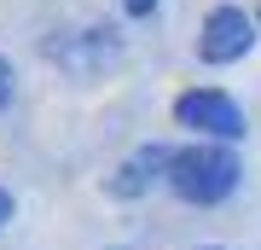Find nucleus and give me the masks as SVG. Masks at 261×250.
Listing matches in <instances>:
<instances>
[{
  "label": "nucleus",
  "mask_w": 261,
  "mask_h": 250,
  "mask_svg": "<svg viewBox=\"0 0 261 250\" xmlns=\"http://www.w3.org/2000/svg\"><path fill=\"white\" fill-rule=\"evenodd\" d=\"M168 186H174L186 204H221V198L238 186V157L226 146H215V140H197V146L174 151Z\"/></svg>",
  "instance_id": "obj_1"
},
{
  "label": "nucleus",
  "mask_w": 261,
  "mask_h": 250,
  "mask_svg": "<svg viewBox=\"0 0 261 250\" xmlns=\"http://www.w3.org/2000/svg\"><path fill=\"white\" fill-rule=\"evenodd\" d=\"M12 221V192H0V227Z\"/></svg>",
  "instance_id": "obj_8"
},
{
  "label": "nucleus",
  "mask_w": 261,
  "mask_h": 250,
  "mask_svg": "<svg viewBox=\"0 0 261 250\" xmlns=\"http://www.w3.org/2000/svg\"><path fill=\"white\" fill-rule=\"evenodd\" d=\"M6 105H12V64L0 58V111H6Z\"/></svg>",
  "instance_id": "obj_6"
},
{
  "label": "nucleus",
  "mask_w": 261,
  "mask_h": 250,
  "mask_svg": "<svg viewBox=\"0 0 261 250\" xmlns=\"http://www.w3.org/2000/svg\"><path fill=\"white\" fill-rule=\"evenodd\" d=\"M174 122H180V128H197L203 140H215V146H226V140L244 134L238 99H232V93H221V87H192V93H180Z\"/></svg>",
  "instance_id": "obj_2"
},
{
  "label": "nucleus",
  "mask_w": 261,
  "mask_h": 250,
  "mask_svg": "<svg viewBox=\"0 0 261 250\" xmlns=\"http://www.w3.org/2000/svg\"><path fill=\"white\" fill-rule=\"evenodd\" d=\"M122 6H128L134 18H151V12H157V0H122Z\"/></svg>",
  "instance_id": "obj_7"
},
{
  "label": "nucleus",
  "mask_w": 261,
  "mask_h": 250,
  "mask_svg": "<svg viewBox=\"0 0 261 250\" xmlns=\"http://www.w3.org/2000/svg\"><path fill=\"white\" fill-rule=\"evenodd\" d=\"M255 47V24L244 18L238 6H215L203 18V41H197V58L203 64H232Z\"/></svg>",
  "instance_id": "obj_3"
},
{
  "label": "nucleus",
  "mask_w": 261,
  "mask_h": 250,
  "mask_svg": "<svg viewBox=\"0 0 261 250\" xmlns=\"http://www.w3.org/2000/svg\"><path fill=\"white\" fill-rule=\"evenodd\" d=\"M168 163H174L168 146H140V151L111 175V198H140V192H151V186L168 175Z\"/></svg>",
  "instance_id": "obj_5"
},
{
  "label": "nucleus",
  "mask_w": 261,
  "mask_h": 250,
  "mask_svg": "<svg viewBox=\"0 0 261 250\" xmlns=\"http://www.w3.org/2000/svg\"><path fill=\"white\" fill-rule=\"evenodd\" d=\"M53 58L70 64V70H82V76H93V70H105V64L122 58V41L111 35V29H82V35H70V41H53Z\"/></svg>",
  "instance_id": "obj_4"
}]
</instances>
